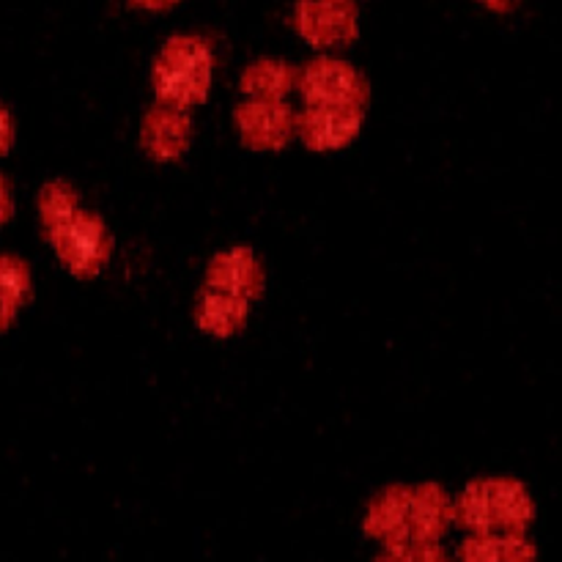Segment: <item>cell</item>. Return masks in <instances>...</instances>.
<instances>
[{
    "label": "cell",
    "mask_w": 562,
    "mask_h": 562,
    "mask_svg": "<svg viewBox=\"0 0 562 562\" xmlns=\"http://www.w3.org/2000/svg\"><path fill=\"white\" fill-rule=\"evenodd\" d=\"M453 514V505L437 486H423L415 492L390 488L371 508L368 530L384 538L390 547H415L442 536Z\"/></svg>",
    "instance_id": "cell-1"
},
{
    "label": "cell",
    "mask_w": 562,
    "mask_h": 562,
    "mask_svg": "<svg viewBox=\"0 0 562 562\" xmlns=\"http://www.w3.org/2000/svg\"><path fill=\"white\" fill-rule=\"evenodd\" d=\"M212 71L214 53L203 38L176 36L159 53L154 66V86L165 108L187 110L206 99Z\"/></svg>",
    "instance_id": "cell-2"
},
{
    "label": "cell",
    "mask_w": 562,
    "mask_h": 562,
    "mask_svg": "<svg viewBox=\"0 0 562 562\" xmlns=\"http://www.w3.org/2000/svg\"><path fill=\"white\" fill-rule=\"evenodd\" d=\"M459 519L481 536L519 532L532 519V503L519 483L481 481L459 499Z\"/></svg>",
    "instance_id": "cell-3"
},
{
    "label": "cell",
    "mask_w": 562,
    "mask_h": 562,
    "mask_svg": "<svg viewBox=\"0 0 562 562\" xmlns=\"http://www.w3.org/2000/svg\"><path fill=\"white\" fill-rule=\"evenodd\" d=\"M49 245L55 247V252L71 274L93 278L108 267L110 252H113V236H110L102 217L80 209L58 234L49 236Z\"/></svg>",
    "instance_id": "cell-4"
},
{
    "label": "cell",
    "mask_w": 562,
    "mask_h": 562,
    "mask_svg": "<svg viewBox=\"0 0 562 562\" xmlns=\"http://www.w3.org/2000/svg\"><path fill=\"white\" fill-rule=\"evenodd\" d=\"M300 91L307 108H355L362 110L368 102V86L344 60H313L305 71L296 75Z\"/></svg>",
    "instance_id": "cell-5"
},
{
    "label": "cell",
    "mask_w": 562,
    "mask_h": 562,
    "mask_svg": "<svg viewBox=\"0 0 562 562\" xmlns=\"http://www.w3.org/2000/svg\"><path fill=\"white\" fill-rule=\"evenodd\" d=\"M362 110L355 108H307L296 115V132L316 151H333L357 137Z\"/></svg>",
    "instance_id": "cell-6"
},
{
    "label": "cell",
    "mask_w": 562,
    "mask_h": 562,
    "mask_svg": "<svg viewBox=\"0 0 562 562\" xmlns=\"http://www.w3.org/2000/svg\"><path fill=\"white\" fill-rule=\"evenodd\" d=\"M236 121H239L241 137L252 148H280L296 132V113H291L283 102L252 99L250 104H241Z\"/></svg>",
    "instance_id": "cell-7"
},
{
    "label": "cell",
    "mask_w": 562,
    "mask_h": 562,
    "mask_svg": "<svg viewBox=\"0 0 562 562\" xmlns=\"http://www.w3.org/2000/svg\"><path fill=\"white\" fill-rule=\"evenodd\" d=\"M206 289L225 291V294L239 296V300L245 302L261 296L263 269L261 263H258L256 252L247 250V247H234V250L220 252V256L209 263Z\"/></svg>",
    "instance_id": "cell-8"
},
{
    "label": "cell",
    "mask_w": 562,
    "mask_h": 562,
    "mask_svg": "<svg viewBox=\"0 0 562 562\" xmlns=\"http://www.w3.org/2000/svg\"><path fill=\"white\" fill-rule=\"evenodd\" d=\"M192 124L184 110L176 108H154L143 119V146L148 148L154 159H179L190 143Z\"/></svg>",
    "instance_id": "cell-9"
},
{
    "label": "cell",
    "mask_w": 562,
    "mask_h": 562,
    "mask_svg": "<svg viewBox=\"0 0 562 562\" xmlns=\"http://www.w3.org/2000/svg\"><path fill=\"white\" fill-rule=\"evenodd\" d=\"M247 313H250V305L239 300V296L206 289L198 296L195 322L203 333L214 335V338H231V335H236L245 327Z\"/></svg>",
    "instance_id": "cell-10"
},
{
    "label": "cell",
    "mask_w": 562,
    "mask_h": 562,
    "mask_svg": "<svg viewBox=\"0 0 562 562\" xmlns=\"http://www.w3.org/2000/svg\"><path fill=\"white\" fill-rule=\"evenodd\" d=\"M296 75L300 71L291 69V66L280 64V60H261V64L250 66L245 75V91L252 93L256 99H263V102H278L285 93L294 88Z\"/></svg>",
    "instance_id": "cell-11"
},
{
    "label": "cell",
    "mask_w": 562,
    "mask_h": 562,
    "mask_svg": "<svg viewBox=\"0 0 562 562\" xmlns=\"http://www.w3.org/2000/svg\"><path fill=\"white\" fill-rule=\"evenodd\" d=\"M80 198H77L75 187L66 181H49L38 195V214H42L44 234L55 236L77 212H80Z\"/></svg>",
    "instance_id": "cell-12"
},
{
    "label": "cell",
    "mask_w": 562,
    "mask_h": 562,
    "mask_svg": "<svg viewBox=\"0 0 562 562\" xmlns=\"http://www.w3.org/2000/svg\"><path fill=\"white\" fill-rule=\"evenodd\" d=\"M532 549L521 538H481V541L467 543L464 562H530Z\"/></svg>",
    "instance_id": "cell-13"
},
{
    "label": "cell",
    "mask_w": 562,
    "mask_h": 562,
    "mask_svg": "<svg viewBox=\"0 0 562 562\" xmlns=\"http://www.w3.org/2000/svg\"><path fill=\"white\" fill-rule=\"evenodd\" d=\"M31 269L22 258L0 252V300L9 305H25L31 296Z\"/></svg>",
    "instance_id": "cell-14"
},
{
    "label": "cell",
    "mask_w": 562,
    "mask_h": 562,
    "mask_svg": "<svg viewBox=\"0 0 562 562\" xmlns=\"http://www.w3.org/2000/svg\"><path fill=\"white\" fill-rule=\"evenodd\" d=\"M382 562H445V554L428 543H415V547H390Z\"/></svg>",
    "instance_id": "cell-15"
},
{
    "label": "cell",
    "mask_w": 562,
    "mask_h": 562,
    "mask_svg": "<svg viewBox=\"0 0 562 562\" xmlns=\"http://www.w3.org/2000/svg\"><path fill=\"white\" fill-rule=\"evenodd\" d=\"M11 140H14V124H11L9 110L0 102V157L11 148Z\"/></svg>",
    "instance_id": "cell-16"
},
{
    "label": "cell",
    "mask_w": 562,
    "mask_h": 562,
    "mask_svg": "<svg viewBox=\"0 0 562 562\" xmlns=\"http://www.w3.org/2000/svg\"><path fill=\"white\" fill-rule=\"evenodd\" d=\"M11 212H14V201H11V190H9V181L0 176V228L9 223Z\"/></svg>",
    "instance_id": "cell-17"
},
{
    "label": "cell",
    "mask_w": 562,
    "mask_h": 562,
    "mask_svg": "<svg viewBox=\"0 0 562 562\" xmlns=\"http://www.w3.org/2000/svg\"><path fill=\"white\" fill-rule=\"evenodd\" d=\"M14 318H16V307L0 300V333H5V329L11 327V324H14Z\"/></svg>",
    "instance_id": "cell-18"
},
{
    "label": "cell",
    "mask_w": 562,
    "mask_h": 562,
    "mask_svg": "<svg viewBox=\"0 0 562 562\" xmlns=\"http://www.w3.org/2000/svg\"><path fill=\"white\" fill-rule=\"evenodd\" d=\"M135 3L143 5V9H168L176 0H135Z\"/></svg>",
    "instance_id": "cell-19"
},
{
    "label": "cell",
    "mask_w": 562,
    "mask_h": 562,
    "mask_svg": "<svg viewBox=\"0 0 562 562\" xmlns=\"http://www.w3.org/2000/svg\"><path fill=\"white\" fill-rule=\"evenodd\" d=\"M483 3H488L492 9H508L510 0H483Z\"/></svg>",
    "instance_id": "cell-20"
}]
</instances>
